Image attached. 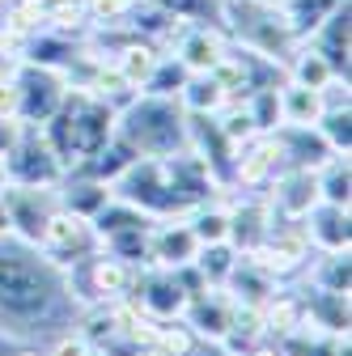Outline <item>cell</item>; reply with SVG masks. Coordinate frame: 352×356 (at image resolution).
<instances>
[{
  "label": "cell",
  "mask_w": 352,
  "mask_h": 356,
  "mask_svg": "<svg viewBox=\"0 0 352 356\" xmlns=\"http://www.w3.org/2000/svg\"><path fill=\"white\" fill-rule=\"evenodd\" d=\"M127 136L136 140L141 149H170L174 140L183 136L179 111H174L166 98L149 94L141 106H131V115H127Z\"/></svg>",
  "instance_id": "6da1fadb"
},
{
  "label": "cell",
  "mask_w": 352,
  "mask_h": 356,
  "mask_svg": "<svg viewBox=\"0 0 352 356\" xmlns=\"http://www.w3.org/2000/svg\"><path fill=\"white\" fill-rule=\"evenodd\" d=\"M0 301L17 314H30L47 301V280L38 276V267L22 254H0Z\"/></svg>",
  "instance_id": "7a4b0ae2"
},
{
  "label": "cell",
  "mask_w": 352,
  "mask_h": 356,
  "mask_svg": "<svg viewBox=\"0 0 352 356\" xmlns=\"http://www.w3.org/2000/svg\"><path fill=\"white\" fill-rule=\"evenodd\" d=\"M17 94H22V111L17 115H26V119H51L60 111L68 89H64V81H60L56 68H42V64L26 60L22 76H17Z\"/></svg>",
  "instance_id": "3957f363"
},
{
  "label": "cell",
  "mask_w": 352,
  "mask_h": 356,
  "mask_svg": "<svg viewBox=\"0 0 352 356\" xmlns=\"http://www.w3.org/2000/svg\"><path fill=\"white\" fill-rule=\"evenodd\" d=\"M174 38V60H179L187 72H212L225 56V42L216 30L208 26H187V17L179 22V30L170 34Z\"/></svg>",
  "instance_id": "277c9868"
},
{
  "label": "cell",
  "mask_w": 352,
  "mask_h": 356,
  "mask_svg": "<svg viewBox=\"0 0 352 356\" xmlns=\"http://www.w3.org/2000/svg\"><path fill=\"white\" fill-rule=\"evenodd\" d=\"M157 47L153 42H141V38H127L123 47L111 56V64H115V72L131 85V89H145V81L153 76V68H157Z\"/></svg>",
  "instance_id": "5b68a950"
},
{
  "label": "cell",
  "mask_w": 352,
  "mask_h": 356,
  "mask_svg": "<svg viewBox=\"0 0 352 356\" xmlns=\"http://www.w3.org/2000/svg\"><path fill=\"white\" fill-rule=\"evenodd\" d=\"M323 94L319 89H305V85H289V89H280V119H289L293 127H319V119H323Z\"/></svg>",
  "instance_id": "8992f818"
},
{
  "label": "cell",
  "mask_w": 352,
  "mask_h": 356,
  "mask_svg": "<svg viewBox=\"0 0 352 356\" xmlns=\"http://www.w3.org/2000/svg\"><path fill=\"white\" fill-rule=\"evenodd\" d=\"M331 76H335V68H331L314 47L297 51V60H293V81H297V85H305V89H323Z\"/></svg>",
  "instance_id": "52a82bcc"
},
{
  "label": "cell",
  "mask_w": 352,
  "mask_h": 356,
  "mask_svg": "<svg viewBox=\"0 0 352 356\" xmlns=\"http://www.w3.org/2000/svg\"><path fill=\"white\" fill-rule=\"evenodd\" d=\"M272 161H276V145L268 140V145H259V149L242 161V170H238V174H242V183H259V178L268 174V165H272Z\"/></svg>",
  "instance_id": "ba28073f"
},
{
  "label": "cell",
  "mask_w": 352,
  "mask_h": 356,
  "mask_svg": "<svg viewBox=\"0 0 352 356\" xmlns=\"http://www.w3.org/2000/svg\"><path fill=\"white\" fill-rule=\"evenodd\" d=\"M94 280H98V289H102V293H119V289L127 284V272H123V267H119L115 259H106V263H98Z\"/></svg>",
  "instance_id": "9c48e42d"
},
{
  "label": "cell",
  "mask_w": 352,
  "mask_h": 356,
  "mask_svg": "<svg viewBox=\"0 0 352 356\" xmlns=\"http://www.w3.org/2000/svg\"><path fill=\"white\" fill-rule=\"evenodd\" d=\"M149 305L170 314V309H183V293L174 289V284H153V289H149Z\"/></svg>",
  "instance_id": "30bf717a"
},
{
  "label": "cell",
  "mask_w": 352,
  "mask_h": 356,
  "mask_svg": "<svg viewBox=\"0 0 352 356\" xmlns=\"http://www.w3.org/2000/svg\"><path fill=\"white\" fill-rule=\"evenodd\" d=\"M47 242L51 246H77L81 242V225H77V220H51V225H47Z\"/></svg>",
  "instance_id": "8fae6325"
},
{
  "label": "cell",
  "mask_w": 352,
  "mask_h": 356,
  "mask_svg": "<svg viewBox=\"0 0 352 356\" xmlns=\"http://www.w3.org/2000/svg\"><path fill=\"white\" fill-rule=\"evenodd\" d=\"M327 195L335 204H348V161H335L331 165V178H327Z\"/></svg>",
  "instance_id": "7c38bea8"
},
{
  "label": "cell",
  "mask_w": 352,
  "mask_h": 356,
  "mask_svg": "<svg viewBox=\"0 0 352 356\" xmlns=\"http://www.w3.org/2000/svg\"><path fill=\"white\" fill-rule=\"evenodd\" d=\"M17 111H22L17 81H0V119H17Z\"/></svg>",
  "instance_id": "4fadbf2b"
},
{
  "label": "cell",
  "mask_w": 352,
  "mask_h": 356,
  "mask_svg": "<svg viewBox=\"0 0 352 356\" xmlns=\"http://www.w3.org/2000/svg\"><path fill=\"white\" fill-rule=\"evenodd\" d=\"M191 246H195V238H191V234H166V238H161V259H166V263H174V254H187Z\"/></svg>",
  "instance_id": "5bb4252c"
},
{
  "label": "cell",
  "mask_w": 352,
  "mask_h": 356,
  "mask_svg": "<svg viewBox=\"0 0 352 356\" xmlns=\"http://www.w3.org/2000/svg\"><path fill=\"white\" fill-rule=\"evenodd\" d=\"M225 234V216H204V229H200V238H208V242H216Z\"/></svg>",
  "instance_id": "9a60e30c"
},
{
  "label": "cell",
  "mask_w": 352,
  "mask_h": 356,
  "mask_svg": "<svg viewBox=\"0 0 352 356\" xmlns=\"http://www.w3.org/2000/svg\"><path fill=\"white\" fill-rule=\"evenodd\" d=\"M56 356H90V348H85L81 339H72V343H60V352Z\"/></svg>",
  "instance_id": "2e32d148"
},
{
  "label": "cell",
  "mask_w": 352,
  "mask_h": 356,
  "mask_svg": "<svg viewBox=\"0 0 352 356\" xmlns=\"http://www.w3.org/2000/svg\"><path fill=\"white\" fill-rule=\"evenodd\" d=\"M255 356H276V352H255Z\"/></svg>",
  "instance_id": "e0dca14e"
}]
</instances>
